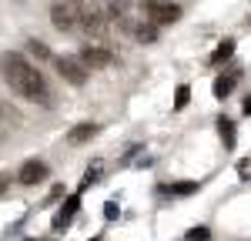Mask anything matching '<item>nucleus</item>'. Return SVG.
<instances>
[{
  "label": "nucleus",
  "mask_w": 251,
  "mask_h": 241,
  "mask_svg": "<svg viewBox=\"0 0 251 241\" xmlns=\"http://www.w3.org/2000/svg\"><path fill=\"white\" fill-rule=\"evenodd\" d=\"M0 74H3L7 87H10L14 94L34 100V104L50 107V91H47V84H44V74H40L24 54H14V50L3 54V57H0Z\"/></svg>",
  "instance_id": "obj_1"
},
{
  "label": "nucleus",
  "mask_w": 251,
  "mask_h": 241,
  "mask_svg": "<svg viewBox=\"0 0 251 241\" xmlns=\"http://www.w3.org/2000/svg\"><path fill=\"white\" fill-rule=\"evenodd\" d=\"M74 14H77V27H84L94 37H100L107 30V24H111V17L100 10V3H94V0H84L80 7H74Z\"/></svg>",
  "instance_id": "obj_2"
},
{
  "label": "nucleus",
  "mask_w": 251,
  "mask_h": 241,
  "mask_svg": "<svg viewBox=\"0 0 251 241\" xmlns=\"http://www.w3.org/2000/svg\"><path fill=\"white\" fill-rule=\"evenodd\" d=\"M54 67H57L60 77L67 80V84H74V87H80V84L87 80V74H91L87 64H84L80 57H74V54H60V57H54Z\"/></svg>",
  "instance_id": "obj_3"
},
{
  "label": "nucleus",
  "mask_w": 251,
  "mask_h": 241,
  "mask_svg": "<svg viewBox=\"0 0 251 241\" xmlns=\"http://www.w3.org/2000/svg\"><path fill=\"white\" fill-rule=\"evenodd\" d=\"M144 14L151 24H174L181 17V7L171 0H144Z\"/></svg>",
  "instance_id": "obj_4"
},
{
  "label": "nucleus",
  "mask_w": 251,
  "mask_h": 241,
  "mask_svg": "<svg viewBox=\"0 0 251 241\" xmlns=\"http://www.w3.org/2000/svg\"><path fill=\"white\" fill-rule=\"evenodd\" d=\"M77 57L87 64V71H94V67H111V64H114V54H111L107 47H100V44H84Z\"/></svg>",
  "instance_id": "obj_5"
},
{
  "label": "nucleus",
  "mask_w": 251,
  "mask_h": 241,
  "mask_svg": "<svg viewBox=\"0 0 251 241\" xmlns=\"http://www.w3.org/2000/svg\"><path fill=\"white\" fill-rule=\"evenodd\" d=\"M50 24H54L57 30H74V27H77V14H74V7H71L67 0H57V3L50 7Z\"/></svg>",
  "instance_id": "obj_6"
},
{
  "label": "nucleus",
  "mask_w": 251,
  "mask_h": 241,
  "mask_svg": "<svg viewBox=\"0 0 251 241\" xmlns=\"http://www.w3.org/2000/svg\"><path fill=\"white\" fill-rule=\"evenodd\" d=\"M47 178V164L37 158H30V161H24L20 164V171H17V181L20 184H40V181Z\"/></svg>",
  "instance_id": "obj_7"
},
{
  "label": "nucleus",
  "mask_w": 251,
  "mask_h": 241,
  "mask_svg": "<svg viewBox=\"0 0 251 241\" xmlns=\"http://www.w3.org/2000/svg\"><path fill=\"white\" fill-rule=\"evenodd\" d=\"M77 208H80V191H77V194H71V198L64 201V208H60V211H57V218H54V231L67 228V224L74 221V215H77Z\"/></svg>",
  "instance_id": "obj_8"
},
{
  "label": "nucleus",
  "mask_w": 251,
  "mask_h": 241,
  "mask_svg": "<svg viewBox=\"0 0 251 241\" xmlns=\"http://www.w3.org/2000/svg\"><path fill=\"white\" fill-rule=\"evenodd\" d=\"M97 134V124H77V127H71L67 131V141L71 144H84V141H91Z\"/></svg>",
  "instance_id": "obj_9"
},
{
  "label": "nucleus",
  "mask_w": 251,
  "mask_h": 241,
  "mask_svg": "<svg viewBox=\"0 0 251 241\" xmlns=\"http://www.w3.org/2000/svg\"><path fill=\"white\" fill-rule=\"evenodd\" d=\"M234 84H238V74H221V77L214 80V97L225 100V97L234 91Z\"/></svg>",
  "instance_id": "obj_10"
},
{
  "label": "nucleus",
  "mask_w": 251,
  "mask_h": 241,
  "mask_svg": "<svg viewBox=\"0 0 251 241\" xmlns=\"http://www.w3.org/2000/svg\"><path fill=\"white\" fill-rule=\"evenodd\" d=\"M134 37L141 40V44H154V40H157V24H151V20L144 17V20L134 27Z\"/></svg>",
  "instance_id": "obj_11"
},
{
  "label": "nucleus",
  "mask_w": 251,
  "mask_h": 241,
  "mask_svg": "<svg viewBox=\"0 0 251 241\" xmlns=\"http://www.w3.org/2000/svg\"><path fill=\"white\" fill-rule=\"evenodd\" d=\"M218 134H221V141H225V147L231 151V147H234V141H238V134H234V120L218 118Z\"/></svg>",
  "instance_id": "obj_12"
},
{
  "label": "nucleus",
  "mask_w": 251,
  "mask_h": 241,
  "mask_svg": "<svg viewBox=\"0 0 251 241\" xmlns=\"http://www.w3.org/2000/svg\"><path fill=\"white\" fill-rule=\"evenodd\" d=\"M161 191H164V194H191V191H198V181H177V184H164Z\"/></svg>",
  "instance_id": "obj_13"
},
{
  "label": "nucleus",
  "mask_w": 251,
  "mask_h": 241,
  "mask_svg": "<svg viewBox=\"0 0 251 241\" xmlns=\"http://www.w3.org/2000/svg\"><path fill=\"white\" fill-rule=\"evenodd\" d=\"M27 50H30V54H34V57L37 60H50V47H47V44H44V40H27Z\"/></svg>",
  "instance_id": "obj_14"
},
{
  "label": "nucleus",
  "mask_w": 251,
  "mask_h": 241,
  "mask_svg": "<svg viewBox=\"0 0 251 241\" xmlns=\"http://www.w3.org/2000/svg\"><path fill=\"white\" fill-rule=\"evenodd\" d=\"M188 100H191V87L188 84H177V91H174V111H184Z\"/></svg>",
  "instance_id": "obj_15"
},
{
  "label": "nucleus",
  "mask_w": 251,
  "mask_h": 241,
  "mask_svg": "<svg viewBox=\"0 0 251 241\" xmlns=\"http://www.w3.org/2000/svg\"><path fill=\"white\" fill-rule=\"evenodd\" d=\"M234 54V40H225V44H218V50L211 54V64H221V60H228Z\"/></svg>",
  "instance_id": "obj_16"
},
{
  "label": "nucleus",
  "mask_w": 251,
  "mask_h": 241,
  "mask_svg": "<svg viewBox=\"0 0 251 241\" xmlns=\"http://www.w3.org/2000/svg\"><path fill=\"white\" fill-rule=\"evenodd\" d=\"M188 241H211V231H208L204 224H198V228L188 231Z\"/></svg>",
  "instance_id": "obj_17"
},
{
  "label": "nucleus",
  "mask_w": 251,
  "mask_h": 241,
  "mask_svg": "<svg viewBox=\"0 0 251 241\" xmlns=\"http://www.w3.org/2000/svg\"><path fill=\"white\" fill-rule=\"evenodd\" d=\"M104 218H107V221L117 218V204H114V201H107V208H104Z\"/></svg>",
  "instance_id": "obj_18"
},
{
  "label": "nucleus",
  "mask_w": 251,
  "mask_h": 241,
  "mask_svg": "<svg viewBox=\"0 0 251 241\" xmlns=\"http://www.w3.org/2000/svg\"><path fill=\"white\" fill-rule=\"evenodd\" d=\"M7 188H10V174H7V171H0V194H3Z\"/></svg>",
  "instance_id": "obj_19"
},
{
  "label": "nucleus",
  "mask_w": 251,
  "mask_h": 241,
  "mask_svg": "<svg viewBox=\"0 0 251 241\" xmlns=\"http://www.w3.org/2000/svg\"><path fill=\"white\" fill-rule=\"evenodd\" d=\"M241 111H245V114H248V118H251V97L245 100V104H241Z\"/></svg>",
  "instance_id": "obj_20"
},
{
  "label": "nucleus",
  "mask_w": 251,
  "mask_h": 241,
  "mask_svg": "<svg viewBox=\"0 0 251 241\" xmlns=\"http://www.w3.org/2000/svg\"><path fill=\"white\" fill-rule=\"evenodd\" d=\"M27 241H37V238H27Z\"/></svg>",
  "instance_id": "obj_21"
},
{
  "label": "nucleus",
  "mask_w": 251,
  "mask_h": 241,
  "mask_svg": "<svg viewBox=\"0 0 251 241\" xmlns=\"http://www.w3.org/2000/svg\"><path fill=\"white\" fill-rule=\"evenodd\" d=\"M94 241H100V238H94Z\"/></svg>",
  "instance_id": "obj_22"
}]
</instances>
